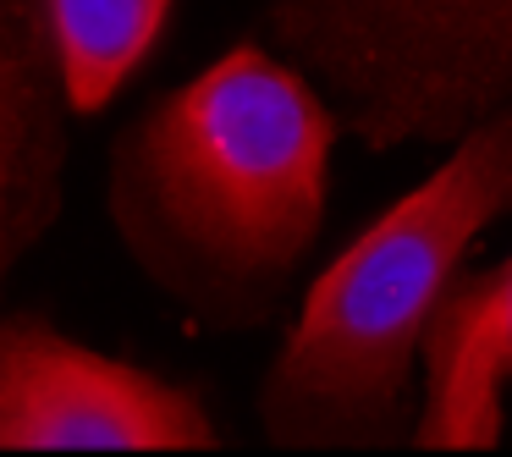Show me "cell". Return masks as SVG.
<instances>
[{"label": "cell", "instance_id": "obj_1", "mask_svg": "<svg viewBox=\"0 0 512 457\" xmlns=\"http://www.w3.org/2000/svg\"><path fill=\"white\" fill-rule=\"evenodd\" d=\"M336 133L314 83L248 39L133 111L105 166V215L188 325L265 331L325 232Z\"/></svg>", "mask_w": 512, "mask_h": 457}, {"label": "cell", "instance_id": "obj_2", "mask_svg": "<svg viewBox=\"0 0 512 457\" xmlns=\"http://www.w3.org/2000/svg\"><path fill=\"white\" fill-rule=\"evenodd\" d=\"M512 215V105L375 215L303 292L265 380L259 430L287 452H380L413 435L419 342L468 248Z\"/></svg>", "mask_w": 512, "mask_h": 457}, {"label": "cell", "instance_id": "obj_3", "mask_svg": "<svg viewBox=\"0 0 512 457\" xmlns=\"http://www.w3.org/2000/svg\"><path fill=\"white\" fill-rule=\"evenodd\" d=\"M265 39L364 149H452L512 105V0H270Z\"/></svg>", "mask_w": 512, "mask_h": 457}, {"label": "cell", "instance_id": "obj_4", "mask_svg": "<svg viewBox=\"0 0 512 457\" xmlns=\"http://www.w3.org/2000/svg\"><path fill=\"white\" fill-rule=\"evenodd\" d=\"M221 424L182 380L67 336L50 314H0V452H210Z\"/></svg>", "mask_w": 512, "mask_h": 457}, {"label": "cell", "instance_id": "obj_5", "mask_svg": "<svg viewBox=\"0 0 512 457\" xmlns=\"http://www.w3.org/2000/svg\"><path fill=\"white\" fill-rule=\"evenodd\" d=\"M72 105L39 0H0V287L67 204Z\"/></svg>", "mask_w": 512, "mask_h": 457}, {"label": "cell", "instance_id": "obj_6", "mask_svg": "<svg viewBox=\"0 0 512 457\" xmlns=\"http://www.w3.org/2000/svg\"><path fill=\"white\" fill-rule=\"evenodd\" d=\"M72 116H100L160 50L177 0H39Z\"/></svg>", "mask_w": 512, "mask_h": 457}, {"label": "cell", "instance_id": "obj_7", "mask_svg": "<svg viewBox=\"0 0 512 457\" xmlns=\"http://www.w3.org/2000/svg\"><path fill=\"white\" fill-rule=\"evenodd\" d=\"M441 303L474 325V336L496 353L501 375L512 380V254L490 270H457Z\"/></svg>", "mask_w": 512, "mask_h": 457}]
</instances>
